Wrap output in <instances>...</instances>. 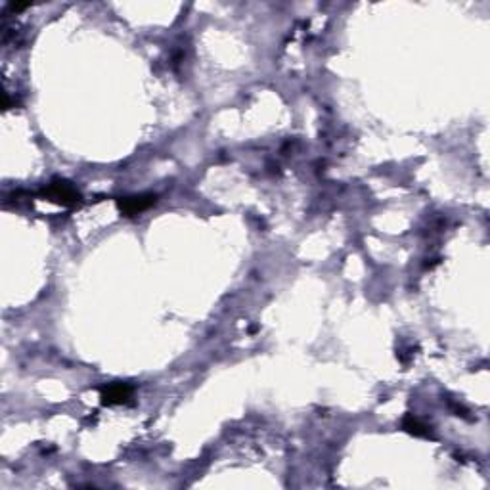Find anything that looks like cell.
I'll return each instance as SVG.
<instances>
[{"label": "cell", "instance_id": "cell-1", "mask_svg": "<svg viewBox=\"0 0 490 490\" xmlns=\"http://www.w3.org/2000/svg\"><path fill=\"white\" fill-rule=\"evenodd\" d=\"M42 195L50 201L62 203L65 207H73L77 203H81V193L77 192V188L67 180H54L49 188L42 190Z\"/></svg>", "mask_w": 490, "mask_h": 490}, {"label": "cell", "instance_id": "cell-2", "mask_svg": "<svg viewBox=\"0 0 490 490\" xmlns=\"http://www.w3.org/2000/svg\"><path fill=\"white\" fill-rule=\"evenodd\" d=\"M155 203H157V195H153V193H140V195H129V198L117 200V207L124 217H134V214L144 213L146 209L153 207Z\"/></svg>", "mask_w": 490, "mask_h": 490}, {"label": "cell", "instance_id": "cell-3", "mask_svg": "<svg viewBox=\"0 0 490 490\" xmlns=\"http://www.w3.org/2000/svg\"><path fill=\"white\" fill-rule=\"evenodd\" d=\"M102 404L111 406V404H123L132 399V387L129 383H110L102 389Z\"/></svg>", "mask_w": 490, "mask_h": 490}, {"label": "cell", "instance_id": "cell-4", "mask_svg": "<svg viewBox=\"0 0 490 490\" xmlns=\"http://www.w3.org/2000/svg\"><path fill=\"white\" fill-rule=\"evenodd\" d=\"M402 429L408 431L410 435L431 437V427H429L427 423H423L421 420H418L415 415H406V418L402 420Z\"/></svg>", "mask_w": 490, "mask_h": 490}]
</instances>
